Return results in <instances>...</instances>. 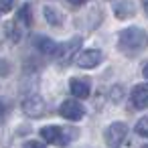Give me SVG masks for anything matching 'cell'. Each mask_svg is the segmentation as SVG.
<instances>
[{
	"instance_id": "6da1fadb",
	"label": "cell",
	"mask_w": 148,
	"mask_h": 148,
	"mask_svg": "<svg viewBox=\"0 0 148 148\" xmlns=\"http://www.w3.org/2000/svg\"><path fill=\"white\" fill-rule=\"evenodd\" d=\"M148 43V37L142 29L138 27H130V29H124L118 37V47L124 55H136L140 53Z\"/></svg>"
},
{
	"instance_id": "7a4b0ae2",
	"label": "cell",
	"mask_w": 148,
	"mask_h": 148,
	"mask_svg": "<svg viewBox=\"0 0 148 148\" xmlns=\"http://www.w3.org/2000/svg\"><path fill=\"white\" fill-rule=\"evenodd\" d=\"M81 43H83V39H81V37H73V39H71V41H67L65 45L57 47V53H55L57 61H59L61 65H67V63H71L73 55H75V53L79 51Z\"/></svg>"
},
{
	"instance_id": "3957f363",
	"label": "cell",
	"mask_w": 148,
	"mask_h": 148,
	"mask_svg": "<svg viewBox=\"0 0 148 148\" xmlns=\"http://www.w3.org/2000/svg\"><path fill=\"white\" fill-rule=\"evenodd\" d=\"M126 134H128V126L122 124V122H114V124H110L108 130H106V144H108L110 148H118V146L124 142Z\"/></svg>"
},
{
	"instance_id": "277c9868",
	"label": "cell",
	"mask_w": 148,
	"mask_h": 148,
	"mask_svg": "<svg viewBox=\"0 0 148 148\" xmlns=\"http://www.w3.org/2000/svg\"><path fill=\"white\" fill-rule=\"evenodd\" d=\"M59 114L65 120H69V122H79L85 116V110H83V106L77 99H65L61 103V108H59Z\"/></svg>"
},
{
	"instance_id": "5b68a950",
	"label": "cell",
	"mask_w": 148,
	"mask_h": 148,
	"mask_svg": "<svg viewBox=\"0 0 148 148\" xmlns=\"http://www.w3.org/2000/svg\"><path fill=\"white\" fill-rule=\"evenodd\" d=\"M41 136L49 144H55V146H67L69 144L67 132L63 128H59V126H45V128H41Z\"/></svg>"
},
{
	"instance_id": "8992f818",
	"label": "cell",
	"mask_w": 148,
	"mask_h": 148,
	"mask_svg": "<svg viewBox=\"0 0 148 148\" xmlns=\"http://www.w3.org/2000/svg\"><path fill=\"white\" fill-rule=\"evenodd\" d=\"M23 112L31 118H43L45 112H47V106H45V99L41 95H31L23 101Z\"/></svg>"
},
{
	"instance_id": "52a82bcc",
	"label": "cell",
	"mask_w": 148,
	"mask_h": 148,
	"mask_svg": "<svg viewBox=\"0 0 148 148\" xmlns=\"http://www.w3.org/2000/svg\"><path fill=\"white\" fill-rule=\"evenodd\" d=\"M130 101L136 110H144L148 108V83H140L132 89V95H130Z\"/></svg>"
},
{
	"instance_id": "ba28073f",
	"label": "cell",
	"mask_w": 148,
	"mask_h": 148,
	"mask_svg": "<svg viewBox=\"0 0 148 148\" xmlns=\"http://www.w3.org/2000/svg\"><path fill=\"white\" fill-rule=\"evenodd\" d=\"M99 61H101V51H97V49L81 51V53H79V57H77V65H79V67H85V69L95 67Z\"/></svg>"
},
{
	"instance_id": "9c48e42d",
	"label": "cell",
	"mask_w": 148,
	"mask_h": 148,
	"mask_svg": "<svg viewBox=\"0 0 148 148\" xmlns=\"http://www.w3.org/2000/svg\"><path fill=\"white\" fill-rule=\"evenodd\" d=\"M33 45L37 47V51H39V53L49 55V57H55L57 47H59V45H55L49 37H35V39H33Z\"/></svg>"
},
{
	"instance_id": "30bf717a",
	"label": "cell",
	"mask_w": 148,
	"mask_h": 148,
	"mask_svg": "<svg viewBox=\"0 0 148 148\" xmlns=\"http://www.w3.org/2000/svg\"><path fill=\"white\" fill-rule=\"evenodd\" d=\"M69 87H71V93L77 97V99H85L89 95V81L87 79H77L73 77L69 81Z\"/></svg>"
},
{
	"instance_id": "8fae6325",
	"label": "cell",
	"mask_w": 148,
	"mask_h": 148,
	"mask_svg": "<svg viewBox=\"0 0 148 148\" xmlns=\"http://www.w3.org/2000/svg\"><path fill=\"white\" fill-rule=\"evenodd\" d=\"M114 12H116V16H118V18H128V16H132V14H134V4L130 2V0L118 2V6L114 8Z\"/></svg>"
},
{
	"instance_id": "7c38bea8",
	"label": "cell",
	"mask_w": 148,
	"mask_h": 148,
	"mask_svg": "<svg viewBox=\"0 0 148 148\" xmlns=\"http://www.w3.org/2000/svg\"><path fill=\"white\" fill-rule=\"evenodd\" d=\"M16 25H25V27H31V23H33V16H31V6L29 4H25L21 10H18V14H16V21H14Z\"/></svg>"
},
{
	"instance_id": "4fadbf2b",
	"label": "cell",
	"mask_w": 148,
	"mask_h": 148,
	"mask_svg": "<svg viewBox=\"0 0 148 148\" xmlns=\"http://www.w3.org/2000/svg\"><path fill=\"white\" fill-rule=\"evenodd\" d=\"M45 16H47V23H49V25H53V27H59V25H61V14H59L55 8L45 6Z\"/></svg>"
},
{
	"instance_id": "5bb4252c",
	"label": "cell",
	"mask_w": 148,
	"mask_h": 148,
	"mask_svg": "<svg viewBox=\"0 0 148 148\" xmlns=\"http://www.w3.org/2000/svg\"><path fill=\"white\" fill-rule=\"evenodd\" d=\"M136 132L140 136H148V118H144V120H140L136 124Z\"/></svg>"
},
{
	"instance_id": "9a60e30c",
	"label": "cell",
	"mask_w": 148,
	"mask_h": 148,
	"mask_svg": "<svg viewBox=\"0 0 148 148\" xmlns=\"http://www.w3.org/2000/svg\"><path fill=\"white\" fill-rule=\"evenodd\" d=\"M8 73H10L8 61H2V59H0V75H8Z\"/></svg>"
},
{
	"instance_id": "2e32d148",
	"label": "cell",
	"mask_w": 148,
	"mask_h": 148,
	"mask_svg": "<svg viewBox=\"0 0 148 148\" xmlns=\"http://www.w3.org/2000/svg\"><path fill=\"white\" fill-rule=\"evenodd\" d=\"M12 8V0H0V10L2 12H8Z\"/></svg>"
},
{
	"instance_id": "e0dca14e",
	"label": "cell",
	"mask_w": 148,
	"mask_h": 148,
	"mask_svg": "<svg viewBox=\"0 0 148 148\" xmlns=\"http://www.w3.org/2000/svg\"><path fill=\"white\" fill-rule=\"evenodd\" d=\"M25 148H45L41 142H35V140H29V142H25Z\"/></svg>"
},
{
	"instance_id": "ac0fdd59",
	"label": "cell",
	"mask_w": 148,
	"mask_h": 148,
	"mask_svg": "<svg viewBox=\"0 0 148 148\" xmlns=\"http://www.w3.org/2000/svg\"><path fill=\"white\" fill-rule=\"evenodd\" d=\"M69 2H71L73 6H79V4H83V2H87V0H69Z\"/></svg>"
},
{
	"instance_id": "d6986e66",
	"label": "cell",
	"mask_w": 148,
	"mask_h": 148,
	"mask_svg": "<svg viewBox=\"0 0 148 148\" xmlns=\"http://www.w3.org/2000/svg\"><path fill=\"white\" fill-rule=\"evenodd\" d=\"M2 120H4V108H2V103H0V124H2Z\"/></svg>"
},
{
	"instance_id": "ffe728a7",
	"label": "cell",
	"mask_w": 148,
	"mask_h": 148,
	"mask_svg": "<svg viewBox=\"0 0 148 148\" xmlns=\"http://www.w3.org/2000/svg\"><path fill=\"white\" fill-rule=\"evenodd\" d=\"M142 73H144V77H146V79H148V63H146V65H144V69H142Z\"/></svg>"
},
{
	"instance_id": "44dd1931",
	"label": "cell",
	"mask_w": 148,
	"mask_h": 148,
	"mask_svg": "<svg viewBox=\"0 0 148 148\" xmlns=\"http://www.w3.org/2000/svg\"><path fill=\"white\" fill-rule=\"evenodd\" d=\"M142 4H144V10H146V14H148V0H142Z\"/></svg>"
},
{
	"instance_id": "7402d4cb",
	"label": "cell",
	"mask_w": 148,
	"mask_h": 148,
	"mask_svg": "<svg viewBox=\"0 0 148 148\" xmlns=\"http://www.w3.org/2000/svg\"><path fill=\"white\" fill-rule=\"evenodd\" d=\"M142 148H148V146H142Z\"/></svg>"
}]
</instances>
